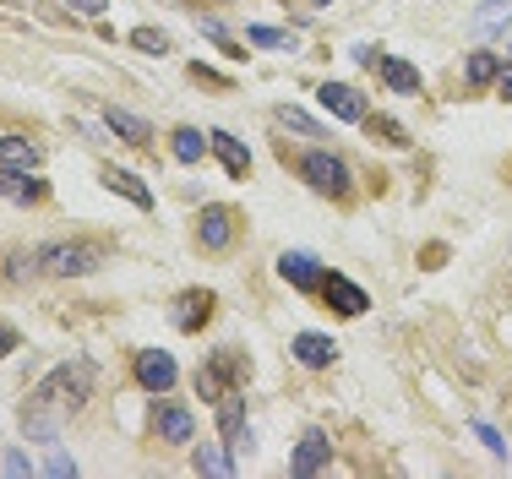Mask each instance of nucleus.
<instances>
[{"mask_svg": "<svg viewBox=\"0 0 512 479\" xmlns=\"http://www.w3.org/2000/svg\"><path fill=\"white\" fill-rule=\"evenodd\" d=\"M93 392V360H60L28 398V431L50 441L66 414H77Z\"/></svg>", "mask_w": 512, "mask_h": 479, "instance_id": "obj_1", "label": "nucleus"}, {"mask_svg": "<svg viewBox=\"0 0 512 479\" xmlns=\"http://www.w3.org/2000/svg\"><path fill=\"white\" fill-rule=\"evenodd\" d=\"M99 245H71V240H60V245H44V251H33V267L39 273H55V278H82V273H93L99 267Z\"/></svg>", "mask_w": 512, "mask_h": 479, "instance_id": "obj_2", "label": "nucleus"}, {"mask_svg": "<svg viewBox=\"0 0 512 479\" xmlns=\"http://www.w3.org/2000/svg\"><path fill=\"white\" fill-rule=\"evenodd\" d=\"M300 175H306L322 196H349V164H344V158H333V153H322V147L300 158Z\"/></svg>", "mask_w": 512, "mask_h": 479, "instance_id": "obj_3", "label": "nucleus"}, {"mask_svg": "<svg viewBox=\"0 0 512 479\" xmlns=\"http://www.w3.org/2000/svg\"><path fill=\"white\" fill-rule=\"evenodd\" d=\"M316 98H322V109L333 120H349V126H355V120H365V98L349 88V82H322V88H316Z\"/></svg>", "mask_w": 512, "mask_h": 479, "instance_id": "obj_4", "label": "nucleus"}, {"mask_svg": "<svg viewBox=\"0 0 512 479\" xmlns=\"http://www.w3.org/2000/svg\"><path fill=\"white\" fill-rule=\"evenodd\" d=\"M322 294H327V305H333L338 316H365V311H371L365 289H360V284H349L344 273H327V278H322Z\"/></svg>", "mask_w": 512, "mask_h": 479, "instance_id": "obj_5", "label": "nucleus"}, {"mask_svg": "<svg viewBox=\"0 0 512 479\" xmlns=\"http://www.w3.org/2000/svg\"><path fill=\"white\" fill-rule=\"evenodd\" d=\"M175 376H180V365L169 360L164 349H142L137 354V382L148 392H169V387H175Z\"/></svg>", "mask_w": 512, "mask_h": 479, "instance_id": "obj_6", "label": "nucleus"}, {"mask_svg": "<svg viewBox=\"0 0 512 479\" xmlns=\"http://www.w3.org/2000/svg\"><path fill=\"white\" fill-rule=\"evenodd\" d=\"M153 431L164 436V441H175V447H186V441L197 436V420H191V414L180 409V403H164V409L153 414Z\"/></svg>", "mask_w": 512, "mask_h": 479, "instance_id": "obj_7", "label": "nucleus"}, {"mask_svg": "<svg viewBox=\"0 0 512 479\" xmlns=\"http://www.w3.org/2000/svg\"><path fill=\"white\" fill-rule=\"evenodd\" d=\"M44 191L50 186H44L33 169H0V196H6V202H39Z\"/></svg>", "mask_w": 512, "mask_h": 479, "instance_id": "obj_8", "label": "nucleus"}, {"mask_svg": "<svg viewBox=\"0 0 512 479\" xmlns=\"http://www.w3.org/2000/svg\"><path fill=\"white\" fill-rule=\"evenodd\" d=\"M202 245L207 251H224L229 240H235V213H229V207H202Z\"/></svg>", "mask_w": 512, "mask_h": 479, "instance_id": "obj_9", "label": "nucleus"}, {"mask_svg": "<svg viewBox=\"0 0 512 479\" xmlns=\"http://www.w3.org/2000/svg\"><path fill=\"white\" fill-rule=\"evenodd\" d=\"M316 256L311 251H284L278 256V273H284V284H295V289H311V284H322V273H316Z\"/></svg>", "mask_w": 512, "mask_h": 479, "instance_id": "obj_10", "label": "nucleus"}, {"mask_svg": "<svg viewBox=\"0 0 512 479\" xmlns=\"http://www.w3.org/2000/svg\"><path fill=\"white\" fill-rule=\"evenodd\" d=\"M235 376H246V371H240V360H235V349H218V354H213V371L202 376V392H213V398H229V392H235V387H229Z\"/></svg>", "mask_w": 512, "mask_h": 479, "instance_id": "obj_11", "label": "nucleus"}, {"mask_svg": "<svg viewBox=\"0 0 512 479\" xmlns=\"http://www.w3.org/2000/svg\"><path fill=\"white\" fill-rule=\"evenodd\" d=\"M295 360L311 365V371H327V365L338 360V343L322 338V333H300V338H295Z\"/></svg>", "mask_w": 512, "mask_h": 479, "instance_id": "obj_12", "label": "nucleus"}, {"mask_svg": "<svg viewBox=\"0 0 512 479\" xmlns=\"http://www.w3.org/2000/svg\"><path fill=\"white\" fill-rule=\"evenodd\" d=\"M104 126L115 131L120 142H131V147H142V142L153 137V126L142 115H131V109H104Z\"/></svg>", "mask_w": 512, "mask_h": 479, "instance_id": "obj_13", "label": "nucleus"}, {"mask_svg": "<svg viewBox=\"0 0 512 479\" xmlns=\"http://www.w3.org/2000/svg\"><path fill=\"white\" fill-rule=\"evenodd\" d=\"M207 137H213V153H218V164H224L235 180H246V169H251V153H246V147H240L235 137H229V131H207Z\"/></svg>", "mask_w": 512, "mask_h": 479, "instance_id": "obj_14", "label": "nucleus"}, {"mask_svg": "<svg viewBox=\"0 0 512 479\" xmlns=\"http://www.w3.org/2000/svg\"><path fill=\"white\" fill-rule=\"evenodd\" d=\"M327 452H333V441H327L322 431H306L300 436V452H295V474L306 479V474H316L327 463Z\"/></svg>", "mask_w": 512, "mask_h": 479, "instance_id": "obj_15", "label": "nucleus"}, {"mask_svg": "<svg viewBox=\"0 0 512 479\" xmlns=\"http://www.w3.org/2000/svg\"><path fill=\"white\" fill-rule=\"evenodd\" d=\"M104 186H109V191H120L131 207H153V191L142 186V180L131 175V169H109V175H104Z\"/></svg>", "mask_w": 512, "mask_h": 479, "instance_id": "obj_16", "label": "nucleus"}, {"mask_svg": "<svg viewBox=\"0 0 512 479\" xmlns=\"http://www.w3.org/2000/svg\"><path fill=\"white\" fill-rule=\"evenodd\" d=\"M0 169H39V147L22 137H0Z\"/></svg>", "mask_w": 512, "mask_h": 479, "instance_id": "obj_17", "label": "nucleus"}, {"mask_svg": "<svg viewBox=\"0 0 512 479\" xmlns=\"http://www.w3.org/2000/svg\"><path fill=\"white\" fill-rule=\"evenodd\" d=\"M382 82H387L393 93H420V71H414L409 60H398V55L382 60Z\"/></svg>", "mask_w": 512, "mask_h": 479, "instance_id": "obj_18", "label": "nucleus"}, {"mask_svg": "<svg viewBox=\"0 0 512 479\" xmlns=\"http://www.w3.org/2000/svg\"><path fill=\"white\" fill-rule=\"evenodd\" d=\"M463 77H469L474 88H491V82L502 77V60H496L491 49H474V55H469V66H463Z\"/></svg>", "mask_w": 512, "mask_h": 479, "instance_id": "obj_19", "label": "nucleus"}, {"mask_svg": "<svg viewBox=\"0 0 512 479\" xmlns=\"http://www.w3.org/2000/svg\"><path fill=\"white\" fill-rule=\"evenodd\" d=\"M207 147H213V137H202L197 126H180L175 131V158H180V164H197Z\"/></svg>", "mask_w": 512, "mask_h": 479, "instance_id": "obj_20", "label": "nucleus"}, {"mask_svg": "<svg viewBox=\"0 0 512 479\" xmlns=\"http://www.w3.org/2000/svg\"><path fill=\"white\" fill-rule=\"evenodd\" d=\"M197 474H218V479H229V474H235V458H229L224 447H207V441H202V447H197Z\"/></svg>", "mask_w": 512, "mask_h": 479, "instance_id": "obj_21", "label": "nucleus"}, {"mask_svg": "<svg viewBox=\"0 0 512 479\" xmlns=\"http://www.w3.org/2000/svg\"><path fill=\"white\" fill-rule=\"evenodd\" d=\"M507 22H512V0H485L480 17H474V28H480V33H496V28H507Z\"/></svg>", "mask_w": 512, "mask_h": 479, "instance_id": "obj_22", "label": "nucleus"}, {"mask_svg": "<svg viewBox=\"0 0 512 479\" xmlns=\"http://www.w3.org/2000/svg\"><path fill=\"white\" fill-rule=\"evenodd\" d=\"M246 39H251V44H262V49H295V33H284V28H262V22H256V28H246Z\"/></svg>", "mask_w": 512, "mask_h": 479, "instance_id": "obj_23", "label": "nucleus"}, {"mask_svg": "<svg viewBox=\"0 0 512 479\" xmlns=\"http://www.w3.org/2000/svg\"><path fill=\"white\" fill-rule=\"evenodd\" d=\"M207 305H213V294H186V300H180V327H197V322H207Z\"/></svg>", "mask_w": 512, "mask_h": 479, "instance_id": "obj_24", "label": "nucleus"}, {"mask_svg": "<svg viewBox=\"0 0 512 479\" xmlns=\"http://www.w3.org/2000/svg\"><path fill=\"white\" fill-rule=\"evenodd\" d=\"M278 120H284L289 131H300V137H322V126H316L306 109H289V104H284V109H278Z\"/></svg>", "mask_w": 512, "mask_h": 479, "instance_id": "obj_25", "label": "nucleus"}, {"mask_svg": "<svg viewBox=\"0 0 512 479\" xmlns=\"http://www.w3.org/2000/svg\"><path fill=\"white\" fill-rule=\"evenodd\" d=\"M0 469H6L11 479H22V474H33V463H28V452H17V447H11V452H6V463H0Z\"/></svg>", "mask_w": 512, "mask_h": 479, "instance_id": "obj_26", "label": "nucleus"}, {"mask_svg": "<svg viewBox=\"0 0 512 479\" xmlns=\"http://www.w3.org/2000/svg\"><path fill=\"white\" fill-rule=\"evenodd\" d=\"M474 436H480V441H485V447H491V452H496V458H507V441H502V436H496V431H491V425H485V420H480V425H474Z\"/></svg>", "mask_w": 512, "mask_h": 479, "instance_id": "obj_27", "label": "nucleus"}, {"mask_svg": "<svg viewBox=\"0 0 512 479\" xmlns=\"http://www.w3.org/2000/svg\"><path fill=\"white\" fill-rule=\"evenodd\" d=\"M137 44L148 49V55H164V33H137Z\"/></svg>", "mask_w": 512, "mask_h": 479, "instance_id": "obj_28", "label": "nucleus"}, {"mask_svg": "<svg viewBox=\"0 0 512 479\" xmlns=\"http://www.w3.org/2000/svg\"><path fill=\"white\" fill-rule=\"evenodd\" d=\"M50 474H60V479H66V474H77V463H71L66 452H55V458H50Z\"/></svg>", "mask_w": 512, "mask_h": 479, "instance_id": "obj_29", "label": "nucleus"}, {"mask_svg": "<svg viewBox=\"0 0 512 479\" xmlns=\"http://www.w3.org/2000/svg\"><path fill=\"white\" fill-rule=\"evenodd\" d=\"M66 6H77V11H88V17H99V11H104V0H66Z\"/></svg>", "mask_w": 512, "mask_h": 479, "instance_id": "obj_30", "label": "nucleus"}, {"mask_svg": "<svg viewBox=\"0 0 512 479\" xmlns=\"http://www.w3.org/2000/svg\"><path fill=\"white\" fill-rule=\"evenodd\" d=\"M17 349V333H11V327H0V354H11Z\"/></svg>", "mask_w": 512, "mask_h": 479, "instance_id": "obj_31", "label": "nucleus"}, {"mask_svg": "<svg viewBox=\"0 0 512 479\" xmlns=\"http://www.w3.org/2000/svg\"><path fill=\"white\" fill-rule=\"evenodd\" d=\"M496 88H502V98H512V66H502V77H496Z\"/></svg>", "mask_w": 512, "mask_h": 479, "instance_id": "obj_32", "label": "nucleus"}]
</instances>
